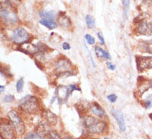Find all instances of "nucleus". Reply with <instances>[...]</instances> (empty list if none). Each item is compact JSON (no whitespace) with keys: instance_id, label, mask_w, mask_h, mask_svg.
I'll return each mask as SVG.
<instances>
[{"instance_id":"cd10ccee","label":"nucleus","mask_w":152,"mask_h":139,"mask_svg":"<svg viewBox=\"0 0 152 139\" xmlns=\"http://www.w3.org/2000/svg\"><path fill=\"white\" fill-rule=\"evenodd\" d=\"M3 100H4V102H5V103H12V102L14 100V96H13V95H12V94H9V95H6V96L4 97Z\"/></svg>"},{"instance_id":"423d86ee","label":"nucleus","mask_w":152,"mask_h":139,"mask_svg":"<svg viewBox=\"0 0 152 139\" xmlns=\"http://www.w3.org/2000/svg\"><path fill=\"white\" fill-rule=\"evenodd\" d=\"M72 64L71 62L65 57H61L57 61L55 62V70H56L57 75L62 74V73L69 72V71H73L72 70Z\"/></svg>"},{"instance_id":"39448f33","label":"nucleus","mask_w":152,"mask_h":139,"mask_svg":"<svg viewBox=\"0 0 152 139\" xmlns=\"http://www.w3.org/2000/svg\"><path fill=\"white\" fill-rule=\"evenodd\" d=\"M12 8H7L1 5V18L7 25H15L18 22V17L14 12L11 10Z\"/></svg>"},{"instance_id":"7ed1b4c3","label":"nucleus","mask_w":152,"mask_h":139,"mask_svg":"<svg viewBox=\"0 0 152 139\" xmlns=\"http://www.w3.org/2000/svg\"><path fill=\"white\" fill-rule=\"evenodd\" d=\"M30 34L23 27H16L11 34V40L18 45H24L30 41Z\"/></svg>"},{"instance_id":"393cba45","label":"nucleus","mask_w":152,"mask_h":139,"mask_svg":"<svg viewBox=\"0 0 152 139\" xmlns=\"http://www.w3.org/2000/svg\"><path fill=\"white\" fill-rule=\"evenodd\" d=\"M24 85V81H23V78H20L17 83H16V89H17V91L18 93H21L23 91V88Z\"/></svg>"},{"instance_id":"4c0bfd02","label":"nucleus","mask_w":152,"mask_h":139,"mask_svg":"<svg viewBox=\"0 0 152 139\" xmlns=\"http://www.w3.org/2000/svg\"><path fill=\"white\" fill-rule=\"evenodd\" d=\"M82 139H91V138H87V137H86V138H82Z\"/></svg>"},{"instance_id":"473e14b6","label":"nucleus","mask_w":152,"mask_h":139,"mask_svg":"<svg viewBox=\"0 0 152 139\" xmlns=\"http://www.w3.org/2000/svg\"><path fill=\"white\" fill-rule=\"evenodd\" d=\"M107 67H108V69L111 70V71H114V70L116 69V66H115L113 63H112V62H109V61L107 62Z\"/></svg>"},{"instance_id":"9b49d317","label":"nucleus","mask_w":152,"mask_h":139,"mask_svg":"<svg viewBox=\"0 0 152 139\" xmlns=\"http://www.w3.org/2000/svg\"><path fill=\"white\" fill-rule=\"evenodd\" d=\"M112 116L114 117V119L117 120V124L119 126V128L121 129L122 132H125L127 127H126V124H125V119H124V116L122 114V112H120L117 109H112Z\"/></svg>"},{"instance_id":"ea45409f","label":"nucleus","mask_w":152,"mask_h":139,"mask_svg":"<svg viewBox=\"0 0 152 139\" xmlns=\"http://www.w3.org/2000/svg\"><path fill=\"white\" fill-rule=\"evenodd\" d=\"M104 139H109V138H104Z\"/></svg>"},{"instance_id":"aec40b11","label":"nucleus","mask_w":152,"mask_h":139,"mask_svg":"<svg viewBox=\"0 0 152 139\" xmlns=\"http://www.w3.org/2000/svg\"><path fill=\"white\" fill-rule=\"evenodd\" d=\"M106 52H107V51H105L104 49H102L101 46H95V53H96V57H98L99 59H105Z\"/></svg>"},{"instance_id":"c756f323","label":"nucleus","mask_w":152,"mask_h":139,"mask_svg":"<svg viewBox=\"0 0 152 139\" xmlns=\"http://www.w3.org/2000/svg\"><path fill=\"white\" fill-rule=\"evenodd\" d=\"M107 98H108V100H109L111 103H114V102L117 101V96L116 94H110V95L107 96Z\"/></svg>"},{"instance_id":"2eb2a0df","label":"nucleus","mask_w":152,"mask_h":139,"mask_svg":"<svg viewBox=\"0 0 152 139\" xmlns=\"http://www.w3.org/2000/svg\"><path fill=\"white\" fill-rule=\"evenodd\" d=\"M90 106H91V104H90V103L88 101H86L85 99H82V100L79 101L78 103H76V108L79 113H83L89 109Z\"/></svg>"},{"instance_id":"ddd939ff","label":"nucleus","mask_w":152,"mask_h":139,"mask_svg":"<svg viewBox=\"0 0 152 139\" xmlns=\"http://www.w3.org/2000/svg\"><path fill=\"white\" fill-rule=\"evenodd\" d=\"M57 22L58 25H60L64 28H70L71 27V22L70 18L65 14V13H62V12H61L59 15L57 16Z\"/></svg>"},{"instance_id":"5701e85b","label":"nucleus","mask_w":152,"mask_h":139,"mask_svg":"<svg viewBox=\"0 0 152 139\" xmlns=\"http://www.w3.org/2000/svg\"><path fill=\"white\" fill-rule=\"evenodd\" d=\"M24 139H44L43 137L42 136V134L37 133H30L27 134Z\"/></svg>"},{"instance_id":"e433bc0d","label":"nucleus","mask_w":152,"mask_h":139,"mask_svg":"<svg viewBox=\"0 0 152 139\" xmlns=\"http://www.w3.org/2000/svg\"><path fill=\"white\" fill-rule=\"evenodd\" d=\"M63 139H73V138H65Z\"/></svg>"},{"instance_id":"9d476101","label":"nucleus","mask_w":152,"mask_h":139,"mask_svg":"<svg viewBox=\"0 0 152 139\" xmlns=\"http://www.w3.org/2000/svg\"><path fill=\"white\" fill-rule=\"evenodd\" d=\"M14 129L13 128L11 123L8 122L2 121L1 124V136L2 138L4 139H15V135H14Z\"/></svg>"},{"instance_id":"412c9836","label":"nucleus","mask_w":152,"mask_h":139,"mask_svg":"<svg viewBox=\"0 0 152 139\" xmlns=\"http://www.w3.org/2000/svg\"><path fill=\"white\" fill-rule=\"evenodd\" d=\"M45 135L46 139H61L60 135L57 133L56 131H53V130H50Z\"/></svg>"},{"instance_id":"58836bf2","label":"nucleus","mask_w":152,"mask_h":139,"mask_svg":"<svg viewBox=\"0 0 152 139\" xmlns=\"http://www.w3.org/2000/svg\"><path fill=\"white\" fill-rule=\"evenodd\" d=\"M151 88H152V80H151Z\"/></svg>"},{"instance_id":"6e6552de","label":"nucleus","mask_w":152,"mask_h":139,"mask_svg":"<svg viewBox=\"0 0 152 139\" xmlns=\"http://www.w3.org/2000/svg\"><path fill=\"white\" fill-rule=\"evenodd\" d=\"M137 70L141 72L148 69H152V57H136Z\"/></svg>"},{"instance_id":"f257e3e1","label":"nucleus","mask_w":152,"mask_h":139,"mask_svg":"<svg viewBox=\"0 0 152 139\" xmlns=\"http://www.w3.org/2000/svg\"><path fill=\"white\" fill-rule=\"evenodd\" d=\"M83 125L90 133L101 134L107 129L106 122L92 116H85L83 118Z\"/></svg>"},{"instance_id":"c9c22d12","label":"nucleus","mask_w":152,"mask_h":139,"mask_svg":"<svg viewBox=\"0 0 152 139\" xmlns=\"http://www.w3.org/2000/svg\"><path fill=\"white\" fill-rule=\"evenodd\" d=\"M0 89H1V93H3L4 91V89H5V86L1 85V86H0Z\"/></svg>"},{"instance_id":"72a5a7b5","label":"nucleus","mask_w":152,"mask_h":139,"mask_svg":"<svg viewBox=\"0 0 152 139\" xmlns=\"http://www.w3.org/2000/svg\"><path fill=\"white\" fill-rule=\"evenodd\" d=\"M142 2L146 4V5H151L152 4V0H142Z\"/></svg>"},{"instance_id":"0eeeda50","label":"nucleus","mask_w":152,"mask_h":139,"mask_svg":"<svg viewBox=\"0 0 152 139\" xmlns=\"http://www.w3.org/2000/svg\"><path fill=\"white\" fill-rule=\"evenodd\" d=\"M70 92V88L64 86V85H60L55 90V96L57 97V100L58 102V104L66 103L68 99Z\"/></svg>"},{"instance_id":"1a4fd4ad","label":"nucleus","mask_w":152,"mask_h":139,"mask_svg":"<svg viewBox=\"0 0 152 139\" xmlns=\"http://www.w3.org/2000/svg\"><path fill=\"white\" fill-rule=\"evenodd\" d=\"M136 31L138 34L143 36H151L152 35V22L146 20L141 21L137 23Z\"/></svg>"},{"instance_id":"a878e982","label":"nucleus","mask_w":152,"mask_h":139,"mask_svg":"<svg viewBox=\"0 0 152 139\" xmlns=\"http://www.w3.org/2000/svg\"><path fill=\"white\" fill-rule=\"evenodd\" d=\"M143 104H144V107H145V108H146V109L151 108L152 107V94L149 95V96L147 97L146 99L144 101Z\"/></svg>"},{"instance_id":"f8f14e48","label":"nucleus","mask_w":152,"mask_h":139,"mask_svg":"<svg viewBox=\"0 0 152 139\" xmlns=\"http://www.w3.org/2000/svg\"><path fill=\"white\" fill-rule=\"evenodd\" d=\"M90 111L96 117L101 118V119L107 118V113L105 112V110L103 109V108H101L97 103H91V106H90Z\"/></svg>"},{"instance_id":"4468645a","label":"nucleus","mask_w":152,"mask_h":139,"mask_svg":"<svg viewBox=\"0 0 152 139\" xmlns=\"http://www.w3.org/2000/svg\"><path fill=\"white\" fill-rule=\"evenodd\" d=\"M139 49L144 52L152 54V40L141 41L139 43Z\"/></svg>"},{"instance_id":"a211bd4d","label":"nucleus","mask_w":152,"mask_h":139,"mask_svg":"<svg viewBox=\"0 0 152 139\" xmlns=\"http://www.w3.org/2000/svg\"><path fill=\"white\" fill-rule=\"evenodd\" d=\"M150 88H151V80H146V81H142L139 87H138V92L140 94H143L144 93L147 91Z\"/></svg>"},{"instance_id":"f03ea898","label":"nucleus","mask_w":152,"mask_h":139,"mask_svg":"<svg viewBox=\"0 0 152 139\" xmlns=\"http://www.w3.org/2000/svg\"><path fill=\"white\" fill-rule=\"evenodd\" d=\"M19 108L22 111L27 113H35L39 110V103L37 98L32 96L27 95L19 101Z\"/></svg>"},{"instance_id":"f704fd0d","label":"nucleus","mask_w":152,"mask_h":139,"mask_svg":"<svg viewBox=\"0 0 152 139\" xmlns=\"http://www.w3.org/2000/svg\"><path fill=\"white\" fill-rule=\"evenodd\" d=\"M104 60H107V61L108 60H111V55H110V53L107 52V51L106 52V56H105V59Z\"/></svg>"},{"instance_id":"b1692460","label":"nucleus","mask_w":152,"mask_h":139,"mask_svg":"<svg viewBox=\"0 0 152 139\" xmlns=\"http://www.w3.org/2000/svg\"><path fill=\"white\" fill-rule=\"evenodd\" d=\"M122 6L124 9V15L127 17L130 9V0H122Z\"/></svg>"},{"instance_id":"4be33fe9","label":"nucleus","mask_w":152,"mask_h":139,"mask_svg":"<svg viewBox=\"0 0 152 139\" xmlns=\"http://www.w3.org/2000/svg\"><path fill=\"white\" fill-rule=\"evenodd\" d=\"M86 27L88 28H93L95 26V19L91 15L86 16Z\"/></svg>"},{"instance_id":"dca6fc26","label":"nucleus","mask_w":152,"mask_h":139,"mask_svg":"<svg viewBox=\"0 0 152 139\" xmlns=\"http://www.w3.org/2000/svg\"><path fill=\"white\" fill-rule=\"evenodd\" d=\"M45 119L47 120V122L48 123V124L51 125H55L57 123V117L56 114L51 112L50 110H46L45 113H44Z\"/></svg>"},{"instance_id":"7c9ffc66","label":"nucleus","mask_w":152,"mask_h":139,"mask_svg":"<svg viewBox=\"0 0 152 139\" xmlns=\"http://www.w3.org/2000/svg\"><path fill=\"white\" fill-rule=\"evenodd\" d=\"M97 37H98V39L100 40L101 44H102V45H104V44H105V39H104V36H103V34H102V32H101V31L97 32Z\"/></svg>"},{"instance_id":"f3484780","label":"nucleus","mask_w":152,"mask_h":139,"mask_svg":"<svg viewBox=\"0 0 152 139\" xmlns=\"http://www.w3.org/2000/svg\"><path fill=\"white\" fill-rule=\"evenodd\" d=\"M40 24H42V26L46 27L47 28L52 30L55 29L57 27V22H56L54 20H48V19H41Z\"/></svg>"},{"instance_id":"2f4dec72","label":"nucleus","mask_w":152,"mask_h":139,"mask_svg":"<svg viewBox=\"0 0 152 139\" xmlns=\"http://www.w3.org/2000/svg\"><path fill=\"white\" fill-rule=\"evenodd\" d=\"M62 49L65 50V51H68V50L71 49V46H70L69 43H67V42H63V43L62 44Z\"/></svg>"},{"instance_id":"20e7f679","label":"nucleus","mask_w":152,"mask_h":139,"mask_svg":"<svg viewBox=\"0 0 152 139\" xmlns=\"http://www.w3.org/2000/svg\"><path fill=\"white\" fill-rule=\"evenodd\" d=\"M8 117L9 119L11 124L14 129V132L18 135H23L25 132V126L23 122L22 121L20 117L18 116V113L14 110H11L8 113Z\"/></svg>"},{"instance_id":"6ab92c4d","label":"nucleus","mask_w":152,"mask_h":139,"mask_svg":"<svg viewBox=\"0 0 152 139\" xmlns=\"http://www.w3.org/2000/svg\"><path fill=\"white\" fill-rule=\"evenodd\" d=\"M39 15L42 17V19L54 20L56 18V13L53 11H50V12H40Z\"/></svg>"},{"instance_id":"c85d7f7f","label":"nucleus","mask_w":152,"mask_h":139,"mask_svg":"<svg viewBox=\"0 0 152 139\" xmlns=\"http://www.w3.org/2000/svg\"><path fill=\"white\" fill-rule=\"evenodd\" d=\"M69 88H70V92H71V94H72V92L74 91V90H77V91H79V92H81V89L78 87V86H76V85H69Z\"/></svg>"},{"instance_id":"bb28decb","label":"nucleus","mask_w":152,"mask_h":139,"mask_svg":"<svg viewBox=\"0 0 152 139\" xmlns=\"http://www.w3.org/2000/svg\"><path fill=\"white\" fill-rule=\"evenodd\" d=\"M85 39H86V42H87L88 44H90V45H94V44L96 43V40H95V38H94L92 36H91L90 34H86V36H85Z\"/></svg>"}]
</instances>
